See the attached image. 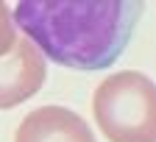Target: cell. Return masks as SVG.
<instances>
[{
  "mask_svg": "<svg viewBox=\"0 0 156 142\" xmlns=\"http://www.w3.org/2000/svg\"><path fill=\"white\" fill-rule=\"evenodd\" d=\"M142 9V0H23L11 20L45 59L92 73L120 59Z\"/></svg>",
  "mask_w": 156,
  "mask_h": 142,
  "instance_id": "cell-1",
  "label": "cell"
},
{
  "mask_svg": "<svg viewBox=\"0 0 156 142\" xmlns=\"http://www.w3.org/2000/svg\"><path fill=\"white\" fill-rule=\"evenodd\" d=\"M92 114L109 142H156V89L145 73L123 70L101 81Z\"/></svg>",
  "mask_w": 156,
  "mask_h": 142,
  "instance_id": "cell-2",
  "label": "cell"
},
{
  "mask_svg": "<svg viewBox=\"0 0 156 142\" xmlns=\"http://www.w3.org/2000/svg\"><path fill=\"white\" fill-rule=\"evenodd\" d=\"M45 78H48L45 56L25 36H17L14 48L0 59V109H14L25 103L42 89Z\"/></svg>",
  "mask_w": 156,
  "mask_h": 142,
  "instance_id": "cell-3",
  "label": "cell"
},
{
  "mask_svg": "<svg viewBox=\"0 0 156 142\" xmlns=\"http://www.w3.org/2000/svg\"><path fill=\"white\" fill-rule=\"evenodd\" d=\"M14 142H95V134L81 114L64 106H42L23 117Z\"/></svg>",
  "mask_w": 156,
  "mask_h": 142,
  "instance_id": "cell-4",
  "label": "cell"
},
{
  "mask_svg": "<svg viewBox=\"0 0 156 142\" xmlns=\"http://www.w3.org/2000/svg\"><path fill=\"white\" fill-rule=\"evenodd\" d=\"M17 42V34H14V20H11V11L9 6L0 0V59H3Z\"/></svg>",
  "mask_w": 156,
  "mask_h": 142,
  "instance_id": "cell-5",
  "label": "cell"
}]
</instances>
